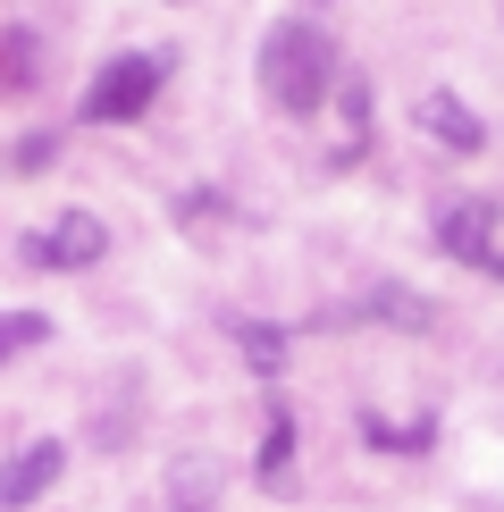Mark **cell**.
<instances>
[{
	"label": "cell",
	"instance_id": "1",
	"mask_svg": "<svg viewBox=\"0 0 504 512\" xmlns=\"http://www.w3.org/2000/svg\"><path fill=\"white\" fill-rule=\"evenodd\" d=\"M328 84H336V42H328L320 26L294 17V26H269V34H261V93L278 101V110H294V118L320 110Z\"/></svg>",
	"mask_w": 504,
	"mask_h": 512
},
{
	"label": "cell",
	"instance_id": "2",
	"mask_svg": "<svg viewBox=\"0 0 504 512\" xmlns=\"http://www.w3.org/2000/svg\"><path fill=\"white\" fill-rule=\"evenodd\" d=\"M160 76H168L160 51L110 59V68L93 76V93H84V126H126V118H143V110H152V93H160Z\"/></svg>",
	"mask_w": 504,
	"mask_h": 512
},
{
	"label": "cell",
	"instance_id": "3",
	"mask_svg": "<svg viewBox=\"0 0 504 512\" xmlns=\"http://www.w3.org/2000/svg\"><path fill=\"white\" fill-rule=\"evenodd\" d=\"M101 252H110V227H101L93 210H59L51 227H34V236H26V261L34 269H93Z\"/></svg>",
	"mask_w": 504,
	"mask_h": 512
},
{
	"label": "cell",
	"instance_id": "4",
	"mask_svg": "<svg viewBox=\"0 0 504 512\" xmlns=\"http://www.w3.org/2000/svg\"><path fill=\"white\" fill-rule=\"evenodd\" d=\"M488 236H496V202L471 194V202H446V210H437V244H446L454 261H479V269L504 277V252H496Z\"/></svg>",
	"mask_w": 504,
	"mask_h": 512
},
{
	"label": "cell",
	"instance_id": "5",
	"mask_svg": "<svg viewBox=\"0 0 504 512\" xmlns=\"http://www.w3.org/2000/svg\"><path fill=\"white\" fill-rule=\"evenodd\" d=\"M59 471H68V454H59V437H34L26 454L9 462V471H0V504L9 512H26V504H42L59 487Z\"/></svg>",
	"mask_w": 504,
	"mask_h": 512
},
{
	"label": "cell",
	"instance_id": "6",
	"mask_svg": "<svg viewBox=\"0 0 504 512\" xmlns=\"http://www.w3.org/2000/svg\"><path fill=\"white\" fill-rule=\"evenodd\" d=\"M420 126H429V135L446 143V152H479V143H488V126L462 110L454 93H429V101H420Z\"/></svg>",
	"mask_w": 504,
	"mask_h": 512
},
{
	"label": "cell",
	"instance_id": "7",
	"mask_svg": "<svg viewBox=\"0 0 504 512\" xmlns=\"http://www.w3.org/2000/svg\"><path fill=\"white\" fill-rule=\"evenodd\" d=\"M362 437L378 445V454H429V437H437V412H420L412 429H387L378 412H362Z\"/></svg>",
	"mask_w": 504,
	"mask_h": 512
},
{
	"label": "cell",
	"instance_id": "8",
	"mask_svg": "<svg viewBox=\"0 0 504 512\" xmlns=\"http://www.w3.org/2000/svg\"><path fill=\"white\" fill-rule=\"evenodd\" d=\"M353 319H395V328H429L437 311L420 303V294H404V286H378V294H370V303L353 311Z\"/></svg>",
	"mask_w": 504,
	"mask_h": 512
},
{
	"label": "cell",
	"instance_id": "9",
	"mask_svg": "<svg viewBox=\"0 0 504 512\" xmlns=\"http://www.w3.org/2000/svg\"><path fill=\"white\" fill-rule=\"evenodd\" d=\"M34 345H51V319H42V311H0V361H17Z\"/></svg>",
	"mask_w": 504,
	"mask_h": 512
},
{
	"label": "cell",
	"instance_id": "10",
	"mask_svg": "<svg viewBox=\"0 0 504 512\" xmlns=\"http://www.w3.org/2000/svg\"><path fill=\"white\" fill-rule=\"evenodd\" d=\"M286 462H294V420H286V412H269V437H261V479L278 487V479H286Z\"/></svg>",
	"mask_w": 504,
	"mask_h": 512
},
{
	"label": "cell",
	"instance_id": "11",
	"mask_svg": "<svg viewBox=\"0 0 504 512\" xmlns=\"http://www.w3.org/2000/svg\"><path fill=\"white\" fill-rule=\"evenodd\" d=\"M236 345L252 353V370H278V361H286V336H278V328H252V319L236 328Z\"/></svg>",
	"mask_w": 504,
	"mask_h": 512
},
{
	"label": "cell",
	"instance_id": "12",
	"mask_svg": "<svg viewBox=\"0 0 504 512\" xmlns=\"http://www.w3.org/2000/svg\"><path fill=\"white\" fill-rule=\"evenodd\" d=\"M26 68H34V42H26V34H9V42H0V76L17 84V76H26Z\"/></svg>",
	"mask_w": 504,
	"mask_h": 512
},
{
	"label": "cell",
	"instance_id": "13",
	"mask_svg": "<svg viewBox=\"0 0 504 512\" xmlns=\"http://www.w3.org/2000/svg\"><path fill=\"white\" fill-rule=\"evenodd\" d=\"M177 512H202V504H177Z\"/></svg>",
	"mask_w": 504,
	"mask_h": 512
}]
</instances>
